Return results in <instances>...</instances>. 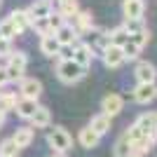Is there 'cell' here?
Instances as JSON below:
<instances>
[{
	"mask_svg": "<svg viewBox=\"0 0 157 157\" xmlns=\"http://www.w3.org/2000/svg\"><path fill=\"white\" fill-rule=\"evenodd\" d=\"M26 66H28V54L24 49H12V54L7 56V63L2 66L7 75V82H21L26 78Z\"/></svg>",
	"mask_w": 157,
	"mask_h": 157,
	"instance_id": "1",
	"label": "cell"
},
{
	"mask_svg": "<svg viewBox=\"0 0 157 157\" xmlns=\"http://www.w3.org/2000/svg\"><path fill=\"white\" fill-rule=\"evenodd\" d=\"M87 71H89V68L75 63L73 59H61L59 63H56V78H59V82H63V85H78L80 80H85Z\"/></svg>",
	"mask_w": 157,
	"mask_h": 157,
	"instance_id": "2",
	"label": "cell"
},
{
	"mask_svg": "<svg viewBox=\"0 0 157 157\" xmlns=\"http://www.w3.org/2000/svg\"><path fill=\"white\" fill-rule=\"evenodd\" d=\"M47 145L52 148V152H68L73 148V136L66 127H54L47 134Z\"/></svg>",
	"mask_w": 157,
	"mask_h": 157,
	"instance_id": "3",
	"label": "cell"
},
{
	"mask_svg": "<svg viewBox=\"0 0 157 157\" xmlns=\"http://www.w3.org/2000/svg\"><path fill=\"white\" fill-rule=\"evenodd\" d=\"M157 98V82H136L131 89V101L138 105H148Z\"/></svg>",
	"mask_w": 157,
	"mask_h": 157,
	"instance_id": "4",
	"label": "cell"
},
{
	"mask_svg": "<svg viewBox=\"0 0 157 157\" xmlns=\"http://www.w3.org/2000/svg\"><path fill=\"white\" fill-rule=\"evenodd\" d=\"M68 24H71V26L78 31L80 38H87V33H92L94 28H96V26H94V14L89 12V10H80V12L75 14V17H73Z\"/></svg>",
	"mask_w": 157,
	"mask_h": 157,
	"instance_id": "5",
	"label": "cell"
},
{
	"mask_svg": "<svg viewBox=\"0 0 157 157\" xmlns=\"http://www.w3.org/2000/svg\"><path fill=\"white\" fill-rule=\"evenodd\" d=\"M134 124L143 131L145 136H150V138H155V141H157V110L141 113V115L134 120Z\"/></svg>",
	"mask_w": 157,
	"mask_h": 157,
	"instance_id": "6",
	"label": "cell"
},
{
	"mask_svg": "<svg viewBox=\"0 0 157 157\" xmlns=\"http://www.w3.org/2000/svg\"><path fill=\"white\" fill-rule=\"evenodd\" d=\"M124 110V98L120 94H105L101 98V113L108 115V117H117L120 113Z\"/></svg>",
	"mask_w": 157,
	"mask_h": 157,
	"instance_id": "7",
	"label": "cell"
},
{
	"mask_svg": "<svg viewBox=\"0 0 157 157\" xmlns=\"http://www.w3.org/2000/svg\"><path fill=\"white\" fill-rule=\"evenodd\" d=\"M98 59L103 61L105 68L115 71V68H120V66L124 63V54H122V47H117V45H108L103 52H101V56H98Z\"/></svg>",
	"mask_w": 157,
	"mask_h": 157,
	"instance_id": "8",
	"label": "cell"
},
{
	"mask_svg": "<svg viewBox=\"0 0 157 157\" xmlns=\"http://www.w3.org/2000/svg\"><path fill=\"white\" fill-rule=\"evenodd\" d=\"M94 59H96V56H94V49L89 47V42L80 40V42H75V45H73V61H75V63L89 68Z\"/></svg>",
	"mask_w": 157,
	"mask_h": 157,
	"instance_id": "9",
	"label": "cell"
},
{
	"mask_svg": "<svg viewBox=\"0 0 157 157\" xmlns=\"http://www.w3.org/2000/svg\"><path fill=\"white\" fill-rule=\"evenodd\" d=\"M19 96L24 98H35L38 101L42 96V82L38 78H24L19 82Z\"/></svg>",
	"mask_w": 157,
	"mask_h": 157,
	"instance_id": "10",
	"label": "cell"
},
{
	"mask_svg": "<svg viewBox=\"0 0 157 157\" xmlns=\"http://www.w3.org/2000/svg\"><path fill=\"white\" fill-rule=\"evenodd\" d=\"M134 78L136 82H157V68L150 61H136V68H134Z\"/></svg>",
	"mask_w": 157,
	"mask_h": 157,
	"instance_id": "11",
	"label": "cell"
},
{
	"mask_svg": "<svg viewBox=\"0 0 157 157\" xmlns=\"http://www.w3.org/2000/svg\"><path fill=\"white\" fill-rule=\"evenodd\" d=\"M54 38L59 40L61 47H73L75 42H80V40H82V38L78 35V31H75V28H73L68 21H66L61 28H56V31H54Z\"/></svg>",
	"mask_w": 157,
	"mask_h": 157,
	"instance_id": "12",
	"label": "cell"
},
{
	"mask_svg": "<svg viewBox=\"0 0 157 157\" xmlns=\"http://www.w3.org/2000/svg\"><path fill=\"white\" fill-rule=\"evenodd\" d=\"M124 19H143L145 17V0H122Z\"/></svg>",
	"mask_w": 157,
	"mask_h": 157,
	"instance_id": "13",
	"label": "cell"
},
{
	"mask_svg": "<svg viewBox=\"0 0 157 157\" xmlns=\"http://www.w3.org/2000/svg\"><path fill=\"white\" fill-rule=\"evenodd\" d=\"M78 143H80V148L92 150V148H96V145L101 143V136H98L96 131H94L92 127L87 124V127H82V129L78 131Z\"/></svg>",
	"mask_w": 157,
	"mask_h": 157,
	"instance_id": "14",
	"label": "cell"
},
{
	"mask_svg": "<svg viewBox=\"0 0 157 157\" xmlns=\"http://www.w3.org/2000/svg\"><path fill=\"white\" fill-rule=\"evenodd\" d=\"M7 19L14 24V28H17V33H19V35H21V33H26L28 28H31V24H33V17L28 14V10H14Z\"/></svg>",
	"mask_w": 157,
	"mask_h": 157,
	"instance_id": "15",
	"label": "cell"
},
{
	"mask_svg": "<svg viewBox=\"0 0 157 157\" xmlns=\"http://www.w3.org/2000/svg\"><path fill=\"white\" fill-rule=\"evenodd\" d=\"M49 124H52V113H49V108L38 103L35 113L31 115V127L33 129H47Z\"/></svg>",
	"mask_w": 157,
	"mask_h": 157,
	"instance_id": "16",
	"label": "cell"
},
{
	"mask_svg": "<svg viewBox=\"0 0 157 157\" xmlns=\"http://www.w3.org/2000/svg\"><path fill=\"white\" fill-rule=\"evenodd\" d=\"M59 49H61V45H59V40L54 38V33L40 38V52L45 54L47 59H56V56H59Z\"/></svg>",
	"mask_w": 157,
	"mask_h": 157,
	"instance_id": "17",
	"label": "cell"
},
{
	"mask_svg": "<svg viewBox=\"0 0 157 157\" xmlns=\"http://www.w3.org/2000/svg\"><path fill=\"white\" fill-rule=\"evenodd\" d=\"M35 108H38V101H35V98L19 96L17 98V105H14V113H17L21 120H31V115L35 113Z\"/></svg>",
	"mask_w": 157,
	"mask_h": 157,
	"instance_id": "18",
	"label": "cell"
},
{
	"mask_svg": "<svg viewBox=\"0 0 157 157\" xmlns=\"http://www.w3.org/2000/svg\"><path fill=\"white\" fill-rule=\"evenodd\" d=\"M33 138H35V129H33V127H19V129L14 131L12 141H14V145L21 150V148H28V145L33 143Z\"/></svg>",
	"mask_w": 157,
	"mask_h": 157,
	"instance_id": "19",
	"label": "cell"
},
{
	"mask_svg": "<svg viewBox=\"0 0 157 157\" xmlns=\"http://www.w3.org/2000/svg\"><path fill=\"white\" fill-rule=\"evenodd\" d=\"M110 124H113V117H108V115H103V113H96V115L89 120V127L96 131L98 136H105V134L110 131Z\"/></svg>",
	"mask_w": 157,
	"mask_h": 157,
	"instance_id": "20",
	"label": "cell"
},
{
	"mask_svg": "<svg viewBox=\"0 0 157 157\" xmlns=\"http://www.w3.org/2000/svg\"><path fill=\"white\" fill-rule=\"evenodd\" d=\"M52 10H54V0H35L28 7V14H31L33 19H42V17H49Z\"/></svg>",
	"mask_w": 157,
	"mask_h": 157,
	"instance_id": "21",
	"label": "cell"
},
{
	"mask_svg": "<svg viewBox=\"0 0 157 157\" xmlns=\"http://www.w3.org/2000/svg\"><path fill=\"white\" fill-rule=\"evenodd\" d=\"M80 10H82V7H80L78 0H66V2H59V14L63 17L66 21H71Z\"/></svg>",
	"mask_w": 157,
	"mask_h": 157,
	"instance_id": "22",
	"label": "cell"
},
{
	"mask_svg": "<svg viewBox=\"0 0 157 157\" xmlns=\"http://www.w3.org/2000/svg\"><path fill=\"white\" fill-rule=\"evenodd\" d=\"M17 94L14 92H0V110L2 113H12L14 105H17Z\"/></svg>",
	"mask_w": 157,
	"mask_h": 157,
	"instance_id": "23",
	"label": "cell"
},
{
	"mask_svg": "<svg viewBox=\"0 0 157 157\" xmlns=\"http://www.w3.org/2000/svg\"><path fill=\"white\" fill-rule=\"evenodd\" d=\"M110 33V45H117V47H122L129 40V33H127V28L120 24V26H115L113 31H108Z\"/></svg>",
	"mask_w": 157,
	"mask_h": 157,
	"instance_id": "24",
	"label": "cell"
},
{
	"mask_svg": "<svg viewBox=\"0 0 157 157\" xmlns=\"http://www.w3.org/2000/svg\"><path fill=\"white\" fill-rule=\"evenodd\" d=\"M129 152H131V145H129V141H127V136L122 134V136L115 141V145H113V157H129Z\"/></svg>",
	"mask_w": 157,
	"mask_h": 157,
	"instance_id": "25",
	"label": "cell"
},
{
	"mask_svg": "<svg viewBox=\"0 0 157 157\" xmlns=\"http://www.w3.org/2000/svg\"><path fill=\"white\" fill-rule=\"evenodd\" d=\"M141 52H143V49H141L136 42H131V40H127L124 45H122V54H124V61H138Z\"/></svg>",
	"mask_w": 157,
	"mask_h": 157,
	"instance_id": "26",
	"label": "cell"
},
{
	"mask_svg": "<svg viewBox=\"0 0 157 157\" xmlns=\"http://www.w3.org/2000/svg\"><path fill=\"white\" fill-rule=\"evenodd\" d=\"M31 28L35 33H38L40 38H42V35H52V26H49V21H47V17H42V19H33V24H31Z\"/></svg>",
	"mask_w": 157,
	"mask_h": 157,
	"instance_id": "27",
	"label": "cell"
},
{
	"mask_svg": "<svg viewBox=\"0 0 157 157\" xmlns=\"http://www.w3.org/2000/svg\"><path fill=\"white\" fill-rule=\"evenodd\" d=\"M0 33H2V38H7V40H14V38H19V33H17V28H14V24L10 19H2L0 21Z\"/></svg>",
	"mask_w": 157,
	"mask_h": 157,
	"instance_id": "28",
	"label": "cell"
},
{
	"mask_svg": "<svg viewBox=\"0 0 157 157\" xmlns=\"http://www.w3.org/2000/svg\"><path fill=\"white\" fill-rule=\"evenodd\" d=\"M17 152H19V148L14 145L12 138H5V141L0 143V155L2 157H17Z\"/></svg>",
	"mask_w": 157,
	"mask_h": 157,
	"instance_id": "29",
	"label": "cell"
},
{
	"mask_svg": "<svg viewBox=\"0 0 157 157\" xmlns=\"http://www.w3.org/2000/svg\"><path fill=\"white\" fill-rule=\"evenodd\" d=\"M129 40H131V42H136V45L143 49V47L150 42V31H148V28H143V31H138V33H134V35H129Z\"/></svg>",
	"mask_w": 157,
	"mask_h": 157,
	"instance_id": "30",
	"label": "cell"
},
{
	"mask_svg": "<svg viewBox=\"0 0 157 157\" xmlns=\"http://www.w3.org/2000/svg\"><path fill=\"white\" fill-rule=\"evenodd\" d=\"M47 21H49V26H52V31H56V28H61V26L66 24V19H63V17L59 14V10H56V12L52 10V12H49V17H47Z\"/></svg>",
	"mask_w": 157,
	"mask_h": 157,
	"instance_id": "31",
	"label": "cell"
},
{
	"mask_svg": "<svg viewBox=\"0 0 157 157\" xmlns=\"http://www.w3.org/2000/svg\"><path fill=\"white\" fill-rule=\"evenodd\" d=\"M12 40H7V38H2L0 40V56H2V59H7V56H10V54H12Z\"/></svg>",
	"mask_w": 157,
	"mask_h": 157,
	"instance_id": "32",
	"label": "cell"
},
{
	"mask_svg": "<svg viewBox=\"0 0 157 157\" xmlns=\"http://www.w3.org/2000/svg\"><path fill=\"white\" fill-rule=\"evenodd\" d=\"M61 59H73V47H61L59 49V61Z\"/></svg>",
	"mask_w": 157,
	"mask_h": 157,
	"instance_id": "33",
	"label": "cell"
},
{
	"mask_svg": "<svg viewBox=\"0 0 157 157\" xmlns=\"http://www.w3.org/2000/svg\"><path fill=\"white\" fill-rule=\"evenodd\" d=\"M7 85V75H5V68L0 66V87H5Z\"/></svg>",
	"mask_w": 157,
	"mask_h": 157,
	"instance_id": "34",
	"label": "cell"
},
{
	"mask_svg": "<svg viewBox=\"0 0 157 157\" xmlns=\"http://www.w3.org/2000/svg\"><path fill=\"white\" fill-rule=\"evenodd\" d=\"M5 117H7V113H2V110H0V127L5 124Z\"/></svg>",
	"mask_w": 157,
	"mask_h": 157,
	"instance_id": "35",
	"label": "cell"
},
{
	"mask_svg": "<svg viewBox=\"0 0 157 157\" xmlns=\"http://www.w3.org/2000/svg\"><path fill=\"white\" fill-rule=\"evenodd\" d=\"M129 157H145V155H141V152H134V150H131V152H129Z\"/></svg>",
	"mask_w": 157,
	"mask_h": 157,
	"instance_id": "36",
	"label": "cell"
},
{
	"mask_svg": "<svg viewBox=\"0 0 157 157\" xmlns=\"http://www.w3.org/2000/svg\"><path fill=\"white\" fill-rule=\"evenodd\" d=\"M49 157H66V152H52Z\"/></svg>",
	"mask_w": 157,
	"mask_h": 157,
	"instance_id": "37",
	"label": "cell"
},
{
	"mask_svg": "<svg viewBox=\"0 0 157 157\" xmlns=\"http://www.w3.org/2000/svg\"><path fill=\"white\" fill-rule=\"evenodd\" d=\"M54 2H56V5H59V2H66V0H54Z\"/></svg>",
	"mask_w": 157,
	"mask_h": 157,
	"instance_id": "38",
	"label": "cell"
},
{
	"mask_svg": "<svg viewBox=\"0 0 157 157\" xmlns=\"http://www.w3.org/2000/svg\"><path fill=\"white\" fill-rule=\"evenodd\" d=\"M0 40H2V33H0Z\"/></svg>",
	"mask_w": 157,
	"mask_h": 157,
	"instance_id": "39",
	"label": "cell"
},
{
	"mask_svg": "<svg viewBox=\"0 0 157 157\" xmlns=\"http://www.w3.org/2000/svg\"><path fill=\"white\" fill-rule=\"evenodd\" d=\"M0 7H2V0H0Z\"/></svg>",
	"mask_w": 157,
	"mask_h": 157,
	"instance_id": "40",
	"label": "cell"
},
{
	"mask_svg": "<svg viewBox=\"0 0 157 157\" xmlns=\"http://www.w3.org/2000/svg\"><path fill=\"white\" fill-rule=\"evenodd\" d=\"M155 143H157V141H155Z\"/></svg>",
	"mask_w": 157,
	"mask_h": 157,
	"instance_id": "41",
	"label": "cell"
},
{
	"mask_svg": "<svg viewBox=\"0 0 157 157\" xmlns=\"http://www.w3.org/2000/svg\"><path fill=\"white\" fill-rule=\"evenodd\" d=\"M0 157H2V155H0Z\"/></svg>",
	"mask_w": 157,
	"mask_h": 157,
	"instance_id": "42",
	"label": "cell"
}]
</instances>
